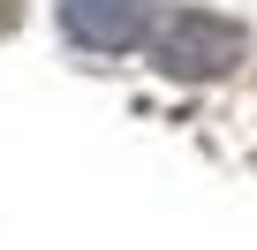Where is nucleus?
<instances>
[{
  "label": "nucleus",
  "mask_w": 257,
  "mask_h": 250,
  "mask_svg": "<svg viewBox=\"0 0 257 250\" xmlns=\"http://www.w3.org/2000/svg\"><path fill=\"white\" fill-rule=\"evenodd\" d=\"M16 23H23V0H0V38H8Z\"/></svg>",
  "instance_id": "obj_3"
},
{
  "label": "nucleus",
  "mask_w": 257,
  "mask_h": 250,
  "mask_svg": "<svg viewBox=\"0 0 257 250\" xmlns=\"http://www.w3.org/2000/svg\"><path fill=\"white\" fill-rule=\"evenodd\" d=\"M152 68L159 76H174V84H204V76H227L234 61H242V23H227V16H197V8H167V16H152Z\"/></svg>",
  "instance_id": "obj_1"
},
{
  "label": "nucleus",
  "mask_w": 257,
  "mask_h": 250,
  "mask_svg": "<svg viewBox=\"0 0 257 250\" xmlns=\"http://www.w3.org/2000/svg\"><path fill=\"white\" fill-rule=\"evenodd\" d=\"M61 23L83 46H98V53H128V46L152 38V8L144 0H61Z\"/></svg>",
  "instance_id": "obj_2"
}]
</instances>
